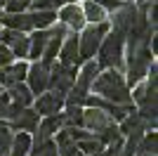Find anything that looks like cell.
I'll return each instance as SVG.
<instances>
[{"mask_svg":"<svg viewBox=\"0 0 158 156\" xmlns=\"http://www.w3.org/2000/svg\"><path fill=\"white\" fill-rule=\"evenodd\" d=\"M92 88L97 97H102L104 102L118 104V106H132V95L123 78V71H102L92 83Z\"/></svg>","mask_w":158,"mask_h":156,"instance_id":"6da1fadb","label":"cell"},{"mask_svg":"<svg viewBox=\"0 0 158 156\" xmlns=\"http://www.w3.org/2000/svg\"><path fill=\"white\" fill-rule=\"evenodd\" d=\"M47 38H50V28H45V31H35L31 38H28V57H31L33 62L43 59V52H45Z\"/></svg>","mask_w":158,"mask_h":156,"instance_id":"ac0fdd59","label":"cell"},{"mask_svg":"<svg viewBox=\"0 0 158 156\" xmlns=\"http://www.w3.org/2000/svg\"><path fill=\"white\" fill-rule=\"evenodd\" d=\"M5 95H7V99H10L14 106H21V109H28V106L33 104V95H31V90H28L24 83L10 85Z\"/></svg>","mask_w":158,"mask_h":156,"instance_id":"e0dca14e","label":"cell"},{"mask_svg":"<svg viewBox=\"0 0 158 156\" xmlns=\"http://www.w3.org/2000/svg\"><path fill=\"white\" fill-rule=\"evenodd\" d=\"M0 24L5 28H12V31H19V33H26L33 28L31 12H21V14H2L0 12Z\"/></svg>","mask_w":158,"mask_h":156,"instance_id":"9a60e30c","label":"cell"},{"mask_svg":"<svg viewBox=\"0 0 158 156\" xmlns=\"http://www.w3.org/2000/svg\"><path fill=\"white\" fill-rule=\"evenodd\" d=\"M99 71H123L125 66V38L120 33L109 31L97 50Z\"/></svg>","mask_w":158,"mask_h":156,"instance_id":"7a4b0ae2","label":"cell"},{"mask_svg":"<svg viewBox=\"0 0 158 156\" xmlns=\"http://www.w3.org/2000/svg\"><path fill=\"white\" fill-rule=\"evenodd\" d=\"M0 90H2V88H0Z\"/></svg>","mask_w":158,"mask_h":156,"instance_id":"f35d334b","label":"cell"},{"mask_svg":"<svg viewBox=\"0 0 158 156\" xmlns=\"http://www.w3.org/2000/svg\"><path fill=\"white\" fill-rule=\"evenodd\" d=\"M156 147H158V137H156V130L153 132H146L137 144V154H144V156H156Z\"/></svg>","mask_w":158,"mask_h":156,"instance_id":"484cf974","label":"cell"},{"mask_svg":"<svg viewBox=\"0 0 158 156\" xmlns=\"http://www.w3.org/2000/svg\"><path fill=\"white\" fill-rule=\"evenodd\" d=\"M94 137H97V140H99L102 144H104V147H109V144L118 142V140H123V137H120V132H118V125H116V123H113V125H109V128H104L102 132H97Z\"/></svg>","mask_w":158,"mask_h":156,"instance_id":"83f0119b","label":"cell"},{"mask_svg":"<svg viewBox=\"0 0 158 156\" xmlns=\"http://www.w3.org/2000/svg\"><path fill=\"white\" fill-rule=\"evenodd\" d=\"M123 2H130V0H123Z\"/></svg>","mask_w":158,"mask_h":156,"instance_id":"e575fe53","label":"cell"},{"mask_svg":"<svg viewBox=\"0 0 158 156\" xmlns=\"http://www.w3.org/2000/svg\"><path fill=\"white\" fill-rule=\"evenodd\" d=\"M78 151L83 156H99L102 151H104V144L99 142L97 137L90 135V137H85V140H80V142H78Z\"/></svg>","mask_w":158,"mask_h":156,"instance_id":"d4e9b609","label":"cell"},{"mask_svg":"<svg viewBox=\"0 0 158 156\" xmlns=\"http://www.w3.org/2000/svg\"><path fill=\"white\" fill-rule=\"evenodd\" d=\"M14 62V57H12V52L7 50L2 43H0V69H5V66H10Z\"/></svg>","mask_w":158,"mask_h":156,"instance_id":"1f68e13d","label":"cell"},{"mask_svg":"<svg viewBox=\"0 0 158 156\" xmlns=\"http://www.w3.org/2000/svg\"><path fill=\"white\" fill-rule=\"evenodd\" d=\"M31 149V135L26 132H17L12 137V147H10V156H28Z\"/></svg>","mask_w":158,"mask_h":156,"instance_id":"ffe728a7","label":"cell"},{"mask_svg":"<svg viewBox=\"0 0 158 156\" xmlns=\"http://www.w3.org/2000/svg\"><path fill=\"white\" fill-rule=\"evenodd\" d=\"M153 64V54L149 47H142V50H132V52H125V83L127 88L130 85H137L142 83L149 73V66Z\"/></svg>","mask_w":158,"mask_h":156,"instance_id":"5b68a950","label":"cell"},{"mask_svg":"<svg viewBox=\"0 0 158 156\" xmlns=\"http://www.w3.org/2000/svg\"><path fill=\"white\" fill-rule=\"evenodd\" d=\"M28 156H59V154H57L54 140H38V137H31Z\"/></svg>","mask_w":158,"mask_h":156,"instance_id":"d6986e66","label":"cell"},{"mask_svg":"<svg viewBox=\"0 0 158 156\" xmlns=\"http://www.w3.org/2000/svg\"><path fill=\"white\" fill-rule=\"evenodd\" d=\"M78 156H83V154H78Z\"/></svg>","mask_w":158,"mask_h":156,"instance_id":"74e56055","label":"cell"},{"mask_svg":"<svg viewBox=\"0 0 158 156\" xmlns=\"http://www.w3.org/2000/svg\"><path fill=\"white\" fill-rule=\"evenodd\" d=\"M33 12H57L64 7V0H31Z\"/></svg>","mask_w":158,"mask_h":156,"instance_id":"4316f807","label":"cell"},{"mask_svg":"<svg viewBox=\"0 0 158 156\" xmlns=\"http://www.w3.org/2000/svg\"><path fill=\"white\" fill-rule=\"evenodd\" d=\"M64 2H69V5H76V0H64Z\"/></svg>","mask_w":158,"mask_h":156,"instance_id":"836d02e7","label":"cell"},{"mask_svg":"<svg viewBox=\"0 0 158 156\" xmlns=\"http://www.w3.org/2000/svg\"><path fill=\"white\" fill-rule=\"evenodd\" d=\"M66 36H69V28H66V26H61V24L50 26V38H47V45H45V52H43V59L54 62V59H57V54H59V47H61V43H64Z\"/></svg>","mask_w":158,"mask_h":156,"instance_id":"7c38bea8","label":"cell"},{"mask_svg":"<svg viewBox=\"0 0 158 156\" xmlns=\"http://www.w3.org/2000/svg\"><path fill=\"white\" fill-rule=\"evenodd\" d=\"M26 7H31V0H5V14H21Z\"/></svg>","mask_w":158,"mask_h":156,"instance_id":"f546056e","label":"cell"},{"mask_svg":"<svg viewBox=\"0 0 158 156\" xmlns=\"http://www.w3.org/2000/svg\"><path fill=\"white\" fill-rule=\"evenodd\" d=\"M59 24L66 26V28H71V31H83L85 28V17H83V10L78 5H64L59 10Z\"/></svg>","mask_w":158,"mask_h":156,"instance_id":"4fadbf2b","label":"cell"},{"mask_svg":"<svg viewBox=\"0 0 158 156\" xmlns=\"http://www.w3.org/2000/svg\"><path fill=\"white\" fill-rule=\"evenodd\" d=\"M142 2H146V0H142Z\"/></svg>","mask_w":158,"mask_h":156,"instance_id":"8d00e7d4","label":"cell"},{"mask_svg":"<svg viewBox=\"0 0 158 156\" xmlns=\"http://www.w3.org/2000/svg\"><path fill=\"white\" fill-rule=\"evenodd\" d=\"M90 2H94V5H99V7H104V10H113V12L123 5V0H90Z\"/></svg>","mask_w":158,"mask_h":156,"instance_id":"d6a6232c","label":"cell"},{"mask_svg":"<svg viewBox=\"0 0 158 156\" xmlns=\"http://www.w3.org/2000/svg\"><path fill=\"white\" fill-rule=\"evenodd\" d=\"M61 116H64V128H83V106H66Z\"/></svg>","mask_w":158,"mask_h":156,"instance_id":"44dd1931","label":"cell"},{"mask_svg":"<svg viewBox=\"0 0 158 156\" xmlns=\"http://www.w3.org/2000/svg\"><path fill=\"white\" fill-rule=\"evenodd\" d=\"M113 125V118L106 114V111H99V109H83V130H87L90 135H97L102 132L104 128Z\"/></svg>","mask_w":158,"mask_h":156,"instance_id":"30bf717a","label":"cell"},{"mask_svg":"<svg viewBox=\"0 0 158 156\" xmlns=\"http://www.w3.org/2000/svg\"><path fill=\"white\" fill-rule=\"evenodd\" d=\"M135 14H137V7L132 2H123V5L113 12V33H120L125 38L130 33L132 24H135Z\"/></svg>","mask_w":158,"mask_h":156,"instance_id":"8fae6325","label":"cell"},{"mask_svg":"<svg viewBox=\"0 0 158 156\" xmlns=\"http://www.w3.org/2000/svg\"><path fill=\"white\" fill-rule=\"evenodd\" d=\"M109 31H111V26L106 24V21H102V24H90L80 31V38H78V59H80V64L90 62V59L97 54L99 45H102V40H104V36Z\"/></svg>","mask_w":158,"mask_h":156,"instance_id":"277c9868","label":"cell"},{"mask_svg":"<svg viewBox=\"0 0 158 156\" xmlns=\"http://www.w3.org/2000/svg\"><path fill=\"white\" fill-rule=\"evenodd\" d=\"M57 12H31V24L35 31H45L50 26H54Z\"/></svg>","mask_w":158,"mask_h":156,"instance_id":"cb8c5ba5","label":"cell"},{"mask_svg":"<svg viewBox=\"0 0 158 156\" xmlns=\"http://www.w3.org/2000/svg\"><path fill=\"white\" fill-rule=\"evenodd\" d=\"M57 57H59V64H64V66H73V69H76V66L80 64V59H78V33L66 36Z\"/></svg>","mask_w":158,"mask_h":156,"instance_id":"5bb4252c","label":"cell"},{"mask_svg":"<svg viewBox=\"0 0 158 156\" xmlns=\"http://www.w3.org/2000/svg\"><path fill=\"white\" fill-rule=\"evenodd\" d=\"M137 156H144V154H137Z\"/></svg>","mask_w":158,"mask_h":156,"instance_id":"d590c367","label":"cell"},{"mask_svg":"<svg viewBox=\"0 0 158 156\" xmlns=\"http://www.w3.org/2000/svg\"><path fill=\"white\" fill-rule=\"evenodd\" d=\"M80 10H83L85 21H92V24H102V21H106V10H104V7H99V5H94V2H90V0H87Z\"/></svg>","mask_w":158,"mask_h":156,"instance_id":"7402d4cb","label":"cell"},{"mask_svg":"<svg viewBox=\"0 0 158 156\" xmlns=\"http://www.w3.org/2000/svg\"><path fill=\"white\" fill-rule=\"evenodd\" d=\"M99 66L97 62H85L83 64V69H80V73L76 76V83H73V88L69 90V95H66V106H83V102H85L87 92H90V88H92V83L97 80L99 76Z\"/></svg>","mask_w":158,"mask_h":156,"instance_id":"3957f363","label":"cell"},{"mask_svg":"<svg viewBox=\"0 0 158 156\" xmlns=\"http://www.w3.org/2000/svg\"><path fill=\"white\" fill-rule=\"evenodd\" d=\"M50 71H52V62H47V59H38V62H33L31 66H28L26 71V78H28V90H31V95H43V92H47V88H50Z\"/></svg>","mask_w":158,"mask_h":156,"instance_id":"8992f818","label":"cell"},{"mask_svg":"<svg viewBox=\"0 0 158 156\" xmlns=\"http://www.w3.org/2000/svg\"><path fill=\"white\" fill-rule=\"evenodd\" d=\"M38 114L28 106V109H21V106H10V114H7V118H5V125L10 130H19V132H35V128H38Z\"/></svg>","mask_w":158,"mask_h":156,"instance_id":"52a82bcc","label":"cell"},{"mask_svg":"<svg viewBox=\"0 0 158 156\" xmlns=\"http://www.w3.org/2000/svg\"><path fill=\"white\" fill-rule=\"evenodd\" d=\"M120 151H123V140H118V142L104 147V151H102L99 156H120Z\"/></svg>","mask_w":158,"mask_h":156,"instance_id":"4dcf8cb0","label":"cell"},{"mask_svg":"<svg viewBox=\"0 0 158 156\" xmlns=\"http://www.w3.org/2000/svg\"><path fill=\"white\" fill-rule=\"evenodd\" d=\"M12 130L7 128L2 121H0V156H10V147H12Z\"/></svg>","mask_w":158,"mask_h":156,"instance_id":"f1b7e54d","label":"cell"},{"mask_svg":"<svg viewBox=\"0 0 158 156\" xmlns=\"http://www.w3.org/2000/svg\"><path fill=\"white\" fill-rule=\"evenodd\" d=\"M76 76H78V71L73 69V66H64L59 64V62H52V71H50V88L47 90H54L59 92V95H69V90L73 88V83H76Z\"/></svg>","mask_w":158,"mask_h":156,"instance_id":"ba28073f","label":"cell"},{"mask_svg":"<svg viewBox=\"0 0 158 156\" xmlns=\"http://www.w3.org/2000/svg\"><path fill=\"white\" fill-rule=\"evenodd\" d=\"M64 99H66L64 95H59V92H54V90H47L33 102V111L38 116H54V114H59L66 106Z\"/></svg>","mask_w":158,"mask_h":156,"instance_id":"9c48e42d","label":"cell"},{"mask_svg":"<svg viewBox=\"0 0 158 156\" xmlns=\"http://www.w3.org/2000/svg\"><path fill=\"white\" fill-rule=\"evenodd\" d=\"M135 130H144V125H142V121H139V116H137V111H132V114H127L123 121H120V125H118V132H120V137L123 135H132Z\"/></svg>","mask_w":158,"mask_h":156,"instance_id":"603a6c76","label":"cell"},{"mask_svg":"<svg viewBox=\"0 0 158 156\" xmlns=\"http://www.w3.org/2000/svg\"><path fill=\"white\" fill-rule=\"evenodd\" d=\"M61 128H64V116H61V114L45 116V121L35 128V135L33 137H38V140H52V135H57Z\"/></svg>","mask_w":158,"mask_h":156,"instance_id":"2e32d148","label":"cell"}]
</instances>
